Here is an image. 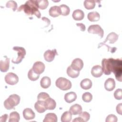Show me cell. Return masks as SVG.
Returning <instances> with one entry per match:
<instances>
[{"label":"cell","instance_id":"21","mask_svg":"<svg viewBox=\"0 0 122 122\" xmlns=\"http://www.w3.org/2000/svg\"><path fill=\"white\" fill-rule=\"evenodd\" d=\"M45 103L46 105V107L47 110H52L56 108V103L55 100L50 97L47 98L45 101Z\"/></svg>","mask_w":122,"mask_h":122},{"label":"cell","instance_id":"18","mask_svg":"<svg viewBox=\"0 0 122 122\" xmlns=\"http://www.w3.org/2000/svg\"><path fill=\"white\" fill-rule=\"evenodd\" d=\"M119 36L116 33L114 32H112L108 34L107 37L106 38L105 40L103 41V43H105L107 41H109V43H114L118 40Z\"/></svg>","mask_w":122,"mask_h":122},{"label":"cell","instance_id":"10","mask_svg":"<svg viewBox=\"0 0 122 122\" xmlns=\"http://www.w3.org/2000/svg\"><path fill=\"white\" fill-rule=\"evenodd\" d=\"M71 67L75 71H81L83 67V62L81 59L80 58H75L71 62Z\"/></svg>","mask_w":122,"mask_h":122},{"label":"cell","instance_id":"2","mask_svg":"<svg viewBox=\"0 0 122 122\" xmlns=\"http://www.w3.org/2000/svg\"><path fill=\"white\" fill-rule=\"evenodd\" d=\"M21 10H23L28 16H31L34 14L39 19L41 17V14L36 5V0H28L24 4L20 5L18 8L17 11L19 12Z\"/></svg>","mask_w":122,"mask_h":122},{"label":"cell","instance_id":"37","mask_svg":"<svg viewBox=\"0 0 122 122\" xmlns=\"http://www.w3.org/2000/svg\"><path fill=\"white\" fill-rule=\"evenodd\" d=\"M114 97L115 99L121 100L122 99V90L121 89H117L113 93Z\"/></svg>","mask_w":122,"mask_h":122},{"label":"cell","instance_id":"13","mask_svg":"<svg viewBox=\"0 0 122 122\" xmlns=\"http://www.w3.org/2000/svg\"><path fill=\"white\" fill-rule=\"evenodd\" d=\"M91 74L94 77H100L103 74V71L102 67L99 65L93 66L91 70Z\"/></svg>","mask_w":122,"mask_h":122},{"label":"cell","instance_id":"27","mask_svg":"<svg viewBox=\"0 0 122 122\" xmlns=\"http://www.w3.org/2000/svg\"><path fill=\"white\" fill-rule=\"evenodd\" d=\"M20 120L19 113L17 112H12L10 113L9 122H18Z\"/></svg>","mask_w":122,"mask_h":122},{"label":"cell","instance_id":"33","mask_svg":"<svg viewBox=\"0 0 122 122\" xmlns=\"http://www.w3.org/2000/svg\"><path fill=\"white\" fill-rule=\"evenodd\" d=\"M6 7L7 8H11L13 11H15L17 8V3L14 0H9L6 3Z\"/></svg>","mask_w":122,"mask_h":122},{"label":"cell","instance_id":"7","mask_svg":"<svg viewBox=\"0 0 122 122\" xmlns=\"http://www.w3.org/2000/svg\"><path fill=\"white\" fill-rule=\"evenodd\" d=\"M5 82L9 85H14L19 81V77L15 73L10 72L8 73L4 78Z\"/></svg>","mask_w":122,"mask_h":122},{"label":"cell","instance_id":"42","mask_svg":"<svg viewBox=\"0 0 122 122\" xmlns=\"http://www.w3.org/2000/svg\"><path fill=\"white\" fill-rule=\"evenodd\" d=\"M73 122H84L83 120L80 117H77V118H75L73 121Z\"/></svg>","mask_w":122,"mask_h":122},{"label":"cell","instance_id":"20","mask_svg":"<svg viewBox=\"0 0 122 122\" xmlns=\"http://www.w3.org/2000/svg\"><path fill=\"white\" fill-rule=\"evenodd\" d=\"M49 14L52 17H58L61 14L60 7L58 6L51 7L49 10Z\"/></svg>","mask_w":122,"mask_h":122},{"label":"cell","instance_id":"14","mask_svg":"<svg viewBox=\"0 0 122 122\" xmlns=\"http://www.w3.org/2000/svg\"><path fill=\"white\" fill-rule=\"evenodd\" d=\"M115 87V81L113 78L107 79L104 82V88L107 91H112Z\"/></svg>","mask_w":122,"mask_h":122},{"label":"cell","instance_id":"8","mask_svg":"<svg viewBox=\"0 0 122 122\" xmlns=\"http://www.w3.org/2000/svg\"><path fill=\"white\" fill-rule=\"evenodd\" d=\"M58 55V53L55 49L53 50H48L44 53V58L47 62H51L53 61L55 56Z\"/></svg>","mask_w":122,"mask_h":122},{"label":"cell","instance_id":"16","mask_svg":"<svg viewBox=\"0 0 122 122\" xmlns=\"http://www.w3.org/2000/svg\"><path fill=\"white\" fill-rule=\"evenodd\" d=\"M10 67V58L5 56V60L0 61V71L1 72H6Z\"/></svg>","mask_w":122,"mask_h":122},{"label":"cell","instance_id":"22","mask_svg":"<svg viewBox=\"0 0 122 122\" xmlns=\"http://www.w3.org/2000/svg\"><path fill=\"white\" fill-rule=\"evenodd\" d=\"M92 81L88 78L83 79L80 82L81 87L84 90H89L92 87Z\"/></svg>","mask_w":122,"mask_h":122},{"label":"cell","instance_id":"11","mask_svg":"<svg viewBox=\"0 0 122 122\" xmlns=\"http://www.w3.org/2000/svg\"><path fill=\"white\" fill-rule=\"evenodd\" d=\"M23 116L26 120H32L35 117V113L33 110L29 108H27L23 111Z\"/></svg>","mask_w":122,"mask_h":122},{"label":"cell","instance_id":"40","mask_svg":"<svg viewBox=\"0 0 122 122\" xmlns=\"http://www.w3.org/2000/svg\"><path fill=\"white\" fill-rule=\"evenodd\" d=\"M78 27H79L81 30L82 31H85V29H86V27H85V26L84 24H83V23H77L76 24Z\"/></svg>","mask_w":122,"mask_h":122},{"label":"cell","instance_id":"19","mask_svg":"<svg viewBox=\"0 0 122 122\" xmlns=\"http://www.w3.org/2000/svg\"><path fill=\"white\" fill-rule=\"evenodd\" d=\"M72 17L75 20H81L84 17V13L82 10L77 9L73 11Z\"/></svg>","mask_w":122,"mask_h":122},{"label":"cell","instance_id":"12","mask_svg":"<svg viewBox=\"0 0 122 122\" xmlns=\"http://www.w3.org/2000/svg\"><path fill=\"white\" fill-rule=\"evenodd\" d=\"M34 108L36 111L40 113H43L47 110L45 102L43 101H37L34 104Z\"/></svg>","mask_w":122,"mask_h":122},{"label":"cell","instance_id":"9","mask_svg":"<svg viewBox=\"0 0 122 122\" xmlns=\"http://www.w3.org/2000/svg\"><path fill=\"white\" fill-rule=\"evenodd\" d=\"M32 68L36 73L40 75L44 72L45 66L42 62L37 61L34 63Z\"/></svg>","mask_w":122,"mask_h":122},{"label":"cell","instance_id":"4","mask_svg":"<svg viewBox=\"0 0 122 122\" xmlns=\"http://www.w3.org/2000/svg\"><path fill=\"white\" fill-rule=\"evenodd\" d=\"M55 84L57 88L62 91H67L71 88V81L64 77H59L57 79Z\"/></svg>","mask_w":122,"mask_h":122},{"label":"cell","instance_id":"15","mask_svg":"<svg viewBox=\"0 0 122 122\" xmlns=\"http://www.w3.org/2000/svg\"><path fill=\"white\" fill-rule=\"evenodd\" d=\"M77 96L75 92H70L65 94L64 99L66 102L70 103L75 101L77 99Z\"/></svg>","mask_w":122,"mask_h":122},{"label":"cell","instance_id":"34","mask_svg":"<svg viewBox=\"0 0 122 122\" xmlns=\"http://www.w3.org/2000/svg\"><path fill=\"white\" fill-rule=\"evenodd\" d=\"M82 99L85 102H89L92 99V95L90 92H84L82 95Z\"/></svg>","mask_w":122,"mask_h":122},{"label":"cell","instance_id":"25","mask_svg":"<svg viewBox=\"0 0 122 122\" xmlns=\"http://www.w3.org/2000/svg\"><path fill=\"white\" fill-rule=\"evenodd\" d=\"M57 116L54 113H48L46 114L45 118L43 120V122H57Z\"/></svg>","mask_w":122,"mask_h":122},{"label":"cell","instance_id":"3","mask_svg":"<svg viewBox=\"0 0 122 122\" xmlns=\"http://www.w3.org/2000/svg\"><path fill=\"white\" fill-rule=\"evenodd\" d=\"M20 102V97L16 94H13L9 96L4 102V106L7 110H11L14 107L19 104Z\"/></svg>","mask_w":122,"mask_h":122},{"label":"cell","instance_id":"32","mask_svg":"<svg viewBox=\"0 0 122 122\" xmlns=\"http://www.w3.org/2000/svg\"><path fill=\"white\" fill-rule=\"evenodd\" d=\"M83 5L85 9L92 10L94 9L95 6V1L93 0H85L84 1Z\"/></svg>","mask_w":122,"mask_h":122},{"label":"cell","instance_id":"6","mask_svg":"<svg viewBox=\"0 0 122 122\" xmlns=\"http://www.w3.org/2000/svg\"><path fill=\"white\" fill-rule=\"evenodd\" d=\"M88 32L90 33L98 34L101 38L103 37L104 34L103 30L98 24H93L89 26L88 28Z\"/></svg>","mask_w":122,"mask_h":122},{"label":"cell","instance_id":"41","mask_svg":"<svg viewBox=\"0 0 122 122\" xmlns=\"http://www.w3.org/2000/svg\"><path fill=\"white\" fill-rule=\"evenodd\" d=\"M7 118H8V115L7 114H5L0 117V122H6Z\"/></svg>","mask_w":122,"mask_h":122},{"label":"cell","instance_id":"38","mask_svg":"<svg viewBox=\"0 0 122 122\" xmlns=\"http://www.w3.org/2000/svg\"><path fill=\"white\" fill-rule=\"evenodd\" d=\"M118 120L117 117L116 116L113 114H111L108 115L106 118L105 122H117Z\"/></svg>","mask_w":122,"mask_h":122},{"label":"cell","instance_id":"26","mask_svg":"<svg viewBox=\"0 0 122 122\" xmlns=\"http://www.w3.org/2000/svg\"><path fill=\"white\" fill-rule=\"evenodd\" d=\"M67 74L69 77L72 78H75L79 75L80 71L73 70L71 66H70L67 69Z\"/></svg>","mask_w":122,"mask_h":122},{"label":"cell","instance_id":"39","mask_svg":"<svg viewBox=\"0 0 122 122\" xmlns=\"http://www.w3.org/2000/svg\"><path fill=\"white\" fill-rule=\"evenodd\" d=\"M122 104L121 103L118 104L117 106H116V111H117V112L120 115H122Z\"/></svg>","mask_w":122,"mask_h":122},{"label":"cell","instance_id":"30","mask_svg":"<svg viewBox=\"0 0 122 122\" xmlns=\"http://www.w3.org/2000/svg\"><path fill=\"white\" fill-rule=\"evenodd\" d=\"M61 14L62 16H66L68 15L70 12V8L65 4H61L60 6Z\"/></svg>","mask_w":122,"mask_h":122},{"label":"cell","instance_id":"28","mask_svg":"<svg viewBox=\"0 0 122 122\" xmlns=\"http://www.w3.org/2000/svg\"><path fill=\"white\" fill-rule=\"evenodd\" d=\"M72 114L70 112L66 111L64 112L61 116V120L62 122H70L71 120Z\"/></svg>","mask_w":122,"mask_h":122},{"label":"cell","instance_id":"5","mask_svg":"<svg viewBox=\"0 0 122 122\" xmlns=\"http://www.w3.org/2000/svg\"><path fill=\"white\" fill-rule=\"evenodd\" d=\"M13 50L17 52V57L15 59H12L11 61L12 63L15 64H19L20 63L23 59L26 54L25 49L22 47L19 46H14L13 47Z\"/></svg>","mask_w":122,"mask_h":122},{"label":"cell","instance_id":"23","mask_svg":"<svg viewBox=\"0 0 122 122\" xmlns=\"http://www.w3.org/2000/svg\"><path fill=\"white\" fill-rule=\"evenodd\" d=\"M87 18L90 21H97L100 20V15L97 11H94L89 12L87 15Z\"/></svg>","mask_w":122,"mask_h":122},{"label":"cell","instance_id":"24","mask_svg":"<svg viewBox=\"0 0 122 122\" xmlns=\"http://www.w3.org/2000/svg\"><path fill=\"white\" fill-rule=\"evenodd\" d=\"M41 86L43 89H47L49 88L51 84V79L47 76L42 77L40 81Z\"/></svg>","mask_w":122,"mask_h":122},{"label":"cell","instance_id":"17","mask_svg":"<svg viewBox=\"0 0 122 122\" xmlns=\"http://www.w3.org/2000/svg\"><path fill=\"white\" fill-rule=\"evenodd\" d=\"M82 107L79 104H74L71 105L69 109L70 112L73 115H79L82 112Z\"/></svg>","mask_w":122,"mask_h":122},{"label":"cell","instance_id":"29","mask_svg":"<svg viewBox=\"0 0 122 122\" xmlns=\"http://www.w3.org/2000/svg\"><path fill=\"white\" fill-rule=\"evenodd\" d=\"M36 3L39 9L44 10L47 8L49 1L47 0H36Z\"/></svg>","mask_w":122,"mask_h":122},{"label":"cell","instance_id":"1","mask_svg":"<svg viewBox=\"0 0 122 122\" xmlns=\"http://www.w3.org/2000/svg\"><path fill=\"white\" fill-rule=\"evenodd\" d=\"M102 70L105 75H110L112 72L116 79L122 81V60L120 59H114L112 58H104L102 61Z\"/></svg>","mask_w":122,"mask_h":122},{"label":"cell","instance_id":"35","mask_svg":"<svg viewBox=\"0 0 122 122\" xmlns=\"http://www.w3.org/2000/svg\"><path fill=\"white\" fill-rule=\"evenodd\" d=\"M79 117H81L84 121V122H87L90 118V114L87 112H82L79 114Z\"/></svg>","mask_w":122,"mask_h":122},{"label":"cell","instance_id":"36","mask_svg":"<svg viewBox=\"0 0 122 122\" xmlns=\"http://www.w3.org/2000/svg\"><path fill=\"white\" fill-rule=\"evenodd\" d=\"M49 97H50V96L47 93L44 92H41L38 94L37 96V100L38 101H45L47 98Z\"/></svg>","mask_w":122,"mask_h":122},{"label":"cell","instance_id":"31","mask_svg":"<svg viewBox=\"0 0 122 122\" xmlns=\"http://www.w3.org/2000/svg\"><path fill=\"white\" fill-rule=\"evenodd\" d=\"M28 77L30 81H35L39 78L40 75L36 73L33 71L32 68H31L29 70L28 73Z\"/></svg>","mask_w":122,"mask_h":122}]
</instances>
